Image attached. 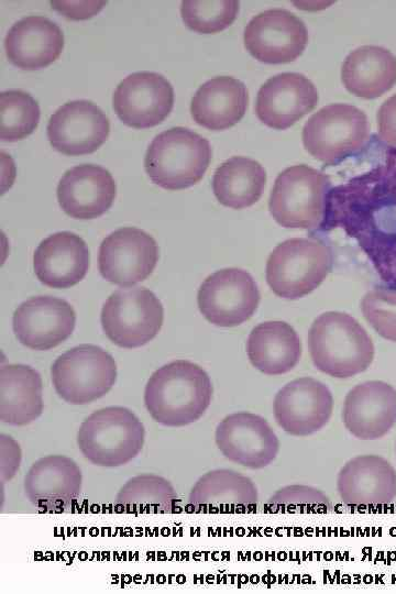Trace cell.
Returning a JSON list of instances; mask_svg holds the SVG:
<instances>
[{
    "instance_id": "obj_1",
    "label": "cell",
    "mask_w": 396,
    "mask_h": 594,
    "mask_svg": "<svg viewBox=\"0 0 396 594\" xmlns=\"http://www.w3.org/2000/svg\"><path fill=\"white\" fill-rule=\"evenodd\" d=\"M321 230L342 229L353 238L380 278L396 289V147L371 169L331 188Z\"/></svg>"
},
{
    "instance_id": "obj_2",
    "label": "cell",
    "mask_w": 396,
    "mask_h": 594,
    "mask_svg": "<svg viewBox=\"0 0 396 594\" xmlns=\"http://www.w3.org/2000/svg\"><path fill=\"white\" fill-rule=\"evenodd\" d=\"M212 384L207 372L187 360H176L156 370L144 391L151 417L167 427L197 421L211 403Z\"/></svg>"
},
{
    "instance_id": "obj_3",
    "label": "cell",
    "mask_w": 396,
    "mask_h": 594,
    "mask_svg": "<svg viewBox=\"0 0 396 594\" xmlns=\"http://www.w3.org/2000/svg\"><path fill=\"white\" fill-rule=\"evenodd\" d=\"M314 365L337 378H349L366 371L374 359V344L366 330L352 316L340 311L321 314L308 332Z\"/></svg>"
},
{
    "instance_id": "obj_4",
    "label": "cell",
    "mask_w": 396,
    "mask_h": 594,
    "mask_svg": "<svg viewBox=\"0 0 396 594\" xmlns=\"http://www.w3.org/2000/svg\"><path fill=\"white\" fill-rule=\"evenodd\" d=\"M211 160V146L207 139L182 127L170 128L157 134L150 143L144 168L157 186L178 190L198 183Z\"/></svg>"
},
{
    "instance_id": "obj_5",
    "label": "cell",
    "mask_w": 396,
    "mask_h": 594,
    "mask_svg": "<svg viewBox=\"0 0 396 594\" xmlns=\"http://www.w3.org/2000/svg\"><path fill=\"white\" fill-rule=\"evenodd\" d=\"M145 429L130 409L122 406L101 408L89 415L77 432V444L92 464L121 466L141 452Z\"/></svg>"
},
{
    "instance_id": "obj_6",
    "label": "cell",
    "mask_w": 396,
    "mask_h": 594,
    "mask_svg": "<svg viewBox=\"0 0 396 594\" xmlns=\"http://www.w3.org/2000/svg\"><path fill=\"white\" fill-rule=\"evenodd\" d=\"M332 252L322 241L294 238L279 243L266 263V282L273 293L298 299L315 290L332 267Z\"/></svg>"
},
{
    "instance_id": "obj_7",
    "label": "cell",
    "mask_w": 396,
    "mask_h": 594,
    "mask_svg": "<svg viewBox=\"0 0 396 594\" xmlns=\"http://www.w3.org/2000/svg\"><path fill=\"white\" fill-rule=\"evenodd\" d=\"M330 187L328 175L316 168L305 164L287 167L275 179L270 212L282 227L314 230L323 220Z\"/></svg>"
},
{
    "instance_id": "obj_8",
    "label": "cell",
    "mask_w": 396,
    "mask_h": 594,
    "mask_svg": "<svg viewBox=\"0 0 396 594\" xmlns=\"http://www.w3.org/2000/svg\"><path fill=\"white\" fill-rule=\"evenodd\" d=\"M366 114L348 103H332L314 113L302 128V143L315 158L337 164L369 141Z\"/></svg>"
},
{
    "instance_id": "obj_9",
    "label": "cell",
    "mask_w": 396,
    "mask_h": 594,
    "mask_svg": "<svg viewBox=\"0 0 396 594\" xmlns=\"http://www.w3.org/2000/svg\"><path fill=\"white\" fill-rule=\"evenodd\" d=\"M58 396L72 405L89 404L105 396L117 380V364L98 345L80 344L59 355L51 367Z\"/></svg>"
},
{
    "instance_id": "obj_10",
    "label": "cell",
    "mask_w": 396,
    "mask_h": 594,
    "mask_svg": "<svg viewBox=\"0 0 396 594\" xmlns=\"http://www.w3.org/2000/svg\"><path fill=\"white\" fill-rule=\"evenodd\" d=\"M164 318L160 299L145 287L121 288L112 293L101 310V326L114 344L134 349L158 333Z\"/></svg>"
},
{
    "instance_id": "obj_11",
    "label": "cell",
    "mask_w": 396,
    "mask_h": 594,
    "mask_svg": "<svg viewBox=\"0 0 396 594\" xmlns=\"http://www.w3.org/2000/svg\"><path fill=\"white\" fill-rule=\"evenodd\" d=\"M261 295L252 275L241 268H223L200 285L197 301L200 312L219 327H235L252 317Z\"/></svg>"
},
{
    "instance_id": "obj_12",
    "label": "cell",
    "mask_w": 396,
    "mask_h": 594,
    "mask_svg": "<svg viewBox=\"0 0 396 594\" xmlns=\"http://www.w3.org/2000/svg\"><path fill=\"white\" fill-rule=\"evenodd\" d=\"M158 261L156 241L145 231L120 228L107 235L99 248V272L108 282L128 287L146 279Z\"/></svg>"
},
{
    "instance_id": "obj_13",
    "label": "cell",
    "mask_w": 396,
    "mask_h": 594,
    "mask_svg": "<svg viewBox=\"0 0 396 594\" xmlns=\"http://www.w3.org/2000/svg\"><path fill=\"white\" fill-rule=\"evenodd\" d=\"M243 40L245 48L257 61L284 64L295 61L304 52L308 31L293 12L270 9L250 20Z\"/></svg>"
},
{
    "instance_id": "obj_14",
    "label": "cell",
    "mask_w": 396,
    "mask_h": 594,
    "mask_svg": "<svg viewBox=\"0 0 396 594\" xmlns=\"http://www.w3.org/2000/svg\"><path fill=\"white\" fill-rule=\"evenodd\" d=\"M215 440L228 460L249 469L270 465L279 452V440L267 420L248 411L224 417L216 428Z\"/></svg>"
},
{
    "instance_id": "obj_15",
    "label": "cell",
    "mask_w": 396,
    "mask_h": 594,
    "mask_svg": "<svg viewBox=\"0 0 396 594\" xmlns=\"http://www.w3.org/2000/svg\"><path fill=\"white\" fill-rule=\"evenodd\" d=\"M333 397L327 385L312 377H299L283 386L273 403L274 418L288 435L307 437L330 420Z\"/></svg>"
},
{
    "instance_id": "obj_16",
    "label": "cell",
    "mask_w": 396,
    "mask_h": 594,
    "mask_svg": "<svg viewBox=\"0 0 396 594\" xmlns=\"http://www.w3.org/2000/svg\"><path fill=\"white\" fill-rule=\"evenodd\" d=\"M112 105L124 124L146 129L157 125L169 114L174 106V89L158 73L138 72L117 86Z\"/></svg>"
},
{
    "instance_id": "obj_17",
    "label": "cell",
    "mask_w": 396,
    "mask_h": 594,
    "mask_svg": "<svg viewBox=\"0 0 396 594\" xmlns=\"http://www.w3.org/2000/svg\"><path fill=\"white\" fill-rule=\"evenodd\" d=\"M47 139L65 155L90 154L107 140L110 124L105 112L91 101L80 99L66 102L50 118Z\"/></svg>"
},
{
    "instance_id": "obj_18",
    "label": "cell",
    "mask_w": 396,
    "mask_h": 594,
    "mask_svg": "<svg viewBox=\"0 0 396 594\" xmlns=\"http://www.w3.org/2000/svg\"><path fill=\"white\" fill-rule=\"evenodd\" d=\"M76 315L64 299L36 296L14 311L12 328L16 339L32 350L45 351L64 342L74 331Z\"/></svg>"
},
{
    "instance_id": "obj_19",
    "label": "cell",
    "mask_w": 396,
    "mask_h": 594,
    "mask_svg": "<svg viewBox=\"0 0 396 594\" xmlns=\"http://www.w3.org/2000/svg\"><path fill=\"white\" fill-rule=\"evenodd\" d=\"M319 100L315 85L299 73H282L260 88L255 112L270 128L284 130L311 111Z\"/></svg>"
},
{
    "instance_id": "obj_20",
    "label": "cell",
    "mask_w": 396,
    "mask_h": 594,
    "mask_svg": "<svg viewBox=\"0 0 396 594\" xmlns=\"http://www.w3.org/2000/svg\"><path fill=\"white\" fill-rule=\"evenodd\" d=\"M82 475L77 463L65 455H46L35 461L24 477L26 498L37 508L61 513L72 507L81 493Z\"/></svg>"
},
{
    "instance_id": "obj_21",
    "label": "cell",
    "mask_w": 396,
    "mask_h": 594,
    "mask_svg": "<svg viewBox=\"0 0 396 594\" xmlns=\"http://www.w3.org/2000/svg\"><path fill=\"white\" fill-rule=\"evenodd\" d=\"M337 490L349 507H377L396 497V470L383 457L358 455L339 471Z\"/></svg>"
},
{
    "instance_id": "obj_22",
    "label": "cell",
    "mask_w": 396,
    "mask_h": 594,
    "mask_svg": "<svg viewBox=\"0 0 396 594\" xmlns=\"http://www.w3.org/2000/svg\"><path fill=\"white\" fill-rule=\"evenodd\" d=\"M342 420L356 439L384 437L396 424V389L383 381L354 386L345 396Z\"/></svg>"
},
{
    "instance_id": "obj_23",
    "label": "cell",
    "mask_w": 396,
    "mask_h": 594,
    "mask_svg": "<svg viewBox=\"0 0 396 594\" xmlns=\"http://www.w3.org/2000/svg\"><path fill=\"white\" fill-rule=\"evenodd\" d=\"M257 499V488L250 477L231 469H217L194 484L188 508L197 514H249L256 512Z\"/></svg>"
},
{
    "instance_id": "obj_24",
    "label": "cell",
    "mask_w": 396,
    "mask_h": 594,
    "mask_svg": "<svg viewBox=\"0 0 396 594\" xmlns=\"http://www.w3.org/2000/svg\"><path fill=\"white\" fill-rule=\"evenodd\" d=\"M116 183L103 167L81 164L65 172L57 186L61 208L75 219L102 216L116 197Z\"/></svg>"
},
{
    "instance_id": "obj_25",
    "label": "cell",
    "mask_w": 396,
    "mask_h": 594,
    "mask_svg": "<svg viewBox=\"0 0 396 594\" xmlns=\"http://www.w3.org/2000/svg\"><path fill=\"white\" fill-rule=\"evenodd\" d=\"M85 241L69 231L44 239L33 255V267L41 283L53 288H68L79 283L89 268Z\"/></svg>"
},
{
    "instance_id": "obj_26",
    "label": "cell",
    "mask_w": 396,
    "mask_h": 594,
    "mask_svg": "<svg viewBox=\"0 0 396 594\" xmlns=\"http://www.w3.org/2000/svg\"><path fill=\"white\" fill-rule=\"evenodd\" d=\"M64 34L61 28L41 15L15 22L4 38L9 61L19 68L33 70L52 64L62 53Z\"/></svg>"
},
{
    "instance_id": "obj_27",
    "label": "cell",
    "mask_w": 396,
    "mask_h": 594,
    "mask_svg": "<svg viewBox=\"0 0 396 594\" xmlns=\"http://www.w3.org/2000/svg\"><path fill=\"white\" fill-rule=\"evenodd\" d=\"M248 102V90L242 81L230 76H218L197 89L190 112L199 125L209 130H224L243 118Z\"/></svg>"
},
{
    "instance_id": "obj_28",
    "label": "cell",
    "mask_w": 396,
    "mask_h": 594,
    "mask_svg": "<svg viewBox=\"0 0 396 594\" xmlns=\"http://www.w3.org/2000/svg\"><path fill=\"white\" fill-rule=\"evenodd\" d=\"M246 353L251 364L266 375L292 371L300 360L301 342L285 321H265L249 334Z\"/></svg>"
},
{
    "instance_id": "obj_29",
    "label": "cell",
    "mask_w": 396,
    "mask_h": 594,
    "mask_svg": "<svg viewBox=\"0 0 396 594\" xmlns=\"http://www.w3.org/2000/svg\"><path fill=\"white\" fill-rule=\"evenodd\" d=\"M341 78L353 95L377 98L396 84V56L382 46H360L345 57Z\"/></svg>"
},
{
    "instance_id": "obj_30",
    "label": "cell",
    "mask_w": 396,
    "mask_h": 594,
    "mask_svg": "<svg viewBox=\"0 0 396 594\" xmlns=\"http://www.w3.org/2000/svg\"><path fill=\"white\" fill-rule=\"evenodd\" d=\"M43 385L40 373L25 364H8L0 369V420L11 426H25L43 411Z\"/></svg>"
},
{
    "instance_id": "obj_31",
    "label": "cell",
    "mask_w": 396,
    "mask_h": 594,
    "mask_svg": "<svg viewBox=\"0 0 396 594\" xmlns=\"http://www.w3.org/2000/svg\"><path fill=\"white\" fill-rule=\"evenodd\" d=\"M265 183L266 173L258 162L245 156H233L216 169L212 190L223 206L242 209L261 198Z\"/></svg>"
},
{
    "instance_id": "obj_32",
    "label": "cell",
    "mask_w": 396,
    "mask_h": 594,
    "mask_svg": "<svg viewBox=\"0 0 396 594\" xmlns=\"http://www.w3.org/2000/svg\"><path fill=\"white\" fill-rule=\"evenodd\" d=\"M177 494L168 480L156 474L133 476L120 488L114 507L124 514H172Z\"/></svg>"
},
{
    "instance_id": "obj_33",
    "label": "cell",
    "mask_w": 396,
    "mask_h": 594,
    "mask_svg": "<svg viewBox=\"0 0 396 594\" xmlns=\"http://www.w3.org/2000/svg\"><path fill=\"white\" fill-rule=\"evenodd\" d=\"M40 107L28 92L16 89L0 94V139L15 142L31 134L40 121Z\"/></svg>"
},
{
    "instance_id": "obj_34",
    "label": "cell",
    "mask_w": 396,
    "mask_h": 594,
    "mask_svg": "<svg viewBox=\"0 0 396 594\" xmlns=\"http://www.w3.org/2000/svg\"><path fill=\"white\" fill-rule=\"evenodd\" d=\"M239 2L224 1H183L180 14L185 24L198 33H216L227 29L237 18Z\"/></svg>"
},
{
    "instance_id": "obj_35",
    "label": "cell",
    "mask_w": 396,
    "mask_h": 594,
    "mask_svg": "<svg viewBox=\"0 0 396 594\" xmlns=\"http://www.w3.org/2000/svg\"><path fill=\"white\" fill-rule=\"evenodd\" d=\"M270 514H326L331 510L329 497L308 485H286L276 491L264 505Z\"/></svg>"
},
{
    "instance_id": "obj_36",
    "label": "cell",
    "mask_w": 396,
    "mask_h": 594,
    "mask_svg": "<svg viewBox=\"0 0 396 594\" xmlns=\"http://www.w3.org/2000/svg\"><path fill=\"white\" fill-rule=\"evenodd\" d=\"M364 318L384 339L396 342V289L374 288L361 302Z\"/></svg>"
},
{
    "instance_id": "obj_37",
    "label": "cell",
    "mask_w": 396,
    "mask_h": 594,
    "mask_svg": "<svg viewBox=\"0 0 396 594\" xmlns=\"http://www.w3.org/2000/svg\"><path fill=\"white\" fill-rule=\"evenodd\" d=\"M380 139L396 147V94L386 99L377 112Z\"/></svg>"
},
{
    "instance_id": "obj_38",
    "label": "cell",
    "mask_w": 396,
    "mask_h": 594,
    "mask_svg": "<svg viewBox=\"0 0 396 594\" xmlns=\"http://www.w3.org/2000/svg\"><path fill=\"white\" fill-rule=\"evenodd\" d=\"M81 2H61L54 1L52 6L58 12L65 14V16L70 19H86L92 16L98 12L105 2H88L85 7L79 8Z\"/></svg>"
}]
</instances>
